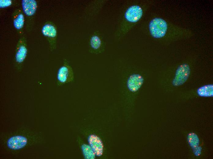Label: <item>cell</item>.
<instances>
[{
    "label": "cell",
    "mask_w": 213,
    "mask_h": 159,
    "mask_svg": "<svg viewBox=\"0 0 213 159\" xmlns=\"http://www.w3.org/2000/svg\"><path fill=\"white\" fill-rule=\"evenodd\" d=\"M28 52L26 39L21 37L18 40L16 46L14 56V64L18 70L21 69Z\"/></svg>",
    "instance_id": "obj_1"
},
{
    "label": "cell",
    "mask_w": 213,
    "mask_h": 159,
    "mask_svg": "<svg viewBox=\"0 0 213 159\" xmlns=\"http://www.w3.org/2000/svg\"><path fill=\"white\" fill-rule=\"evenodd\" d=\"M41 33L47 39L50 50L53 51L56 49L57 45L58 31L56 25L52 21H47L42 27Z\"/></svg>",
    "instance_id": "obj_2"
},
{
    "label": "cell",
    "mask_w": 213,
    "mask_h": 159,
    "mask_svg": "<svg viewBox=\"0 0 213 159\" xmlns=\"http://www.w3.org/2000/svg\"><path fill=\"white\" fill-rule=\"evenodd\" d=\"M149 27L151 34L155 38H160L164 36L168 28L166 21L160 18L152 19L149 23Z\"/></svg>",
    "instance_id": "obj_3"
},
{
    "label": "cell",
    "mask_w": 213,
    "mask_h": 159,
    "mask_svg": "<svg viewBox=\"0 0 213 159\" xmlns=\"http://www.w3.org/2000/svg\"><path fill=\"white\" fill-rule=\"evenodd\" d=\"M22 11L27 18V28L29 31L33 23V17L35 14L38 8V4L35 0H22Z\"/></svg>",
    "instance_id": "obj_4"
},
{
    "label": "cell",
    "mask_w": 213,
    "mask_h": 159,
    "mask_svg": "<svg viewBox=\"0 0 213 159\" xmlns=\"http://www.w3.org/2000/svg\"><path fill=\"white\" fill-rule=\"evenodd\" d=\"M74 78L73 69L65 60L58 69L57 74V84L61 85L72 81Z\"/></svg>",
    "instance_id": "obj_5"
},
{
    "label": "cell",
    "mask_w": 213,
    "mask_h": 159,
    "mask_svg": "<svg viewBox=\"0 0 213 159\" xmlns=\"http://www.w3.org/2000/svg\"><path fill=\"white\" fill-rule=\"evenodd\" d=\"M190 69L189 65L186 64L180 65L177 69L172 84L175 86H178L184 83L190 76Z\"/></svg>",
    "instance_id": "obj_6"
},
{
    "label": "cell",
    "mask_w": 213,
    "mask_h": 159,
    "mask_svg": "<svg viewBox=\"0 0 213 159\" xmlns=\"http://www.w3.org/2000/svg\"><path fill=\"white\" fill-rule=\"evenodd\" d=\"M143 14L142 8L137 5L129 7L126 10L124 15L125 20L131 23H135L141 18Z\"/></svg>",
    "instance_id": "obj_7"
},
{
    "label": "cell",
    "mask_w": 213,
    "mask_h": 159,
    "mask_svg": "<svg viewBox=\"0 0 213 159\" xmlns=\"http://www.w3.org/2000/svg\"><path fill=\"white\" fill-rule=\"evenodd\" d=\"M28 142L27 138L22 135H17L10 137L7 140L8 147L12 150H18L24 148Z\"/></svg>",
    "instance_id": "obj_8"
},
{
    "label": "cell",
    "mask_w": 213,
    "mask_h": 159,
    "mask_svg": "<svg viewBox=\"0 0 213 159\" xmlns=\"http://www.w3.org/2000/svg\"><path fill=\"white\" fill-rule=\"evenodd\" d=\"M103 44V40L99 33L97 31L94 32L90 35L89 39V52L92 53H97Z\"/></svg>",
    "instance_id": "obj_9"
},
{
    "label": "cell",
    "mask_w": 213,
    "mask_h": 159,
    "mask_svg": "<svg viewBox=\"0 0 213 159\" xmlns=\"http://www.w3.org/2000/svg\"><path fill=\"white\" fill-rule=\"evenodd\" d=\"M144 79L142 76L134 74L129 77L127 83V87L131 91L135 92L138 91L143 84Z\"/></svg>",
    "instance_id": "obj_10"
},
{
    "label": "cell",
    "mask_w": 213,
    "mask_h": 159,
    "mask_svg": "<svg viewBox=\"0 0 213 159\" xmlns=\"http://www.w3.org/2000/svg\"><path fill=\"white\" fill-rule=\"evenodd\" d=\"M88 141L95 154L98 156H101L103 153V146L100 138L96 135H92L89 137Z\"/></svg>",
    "instance_id": "obj_11"
},
{
    "label": "cell",
    "mask_w": 213,
    "mask_h": 159,
    "mask_svg": "<svg viewBox=\"0 0 213 159\" xmlns=\"http://www.w3.org/2000/svg\"><path fill=\"white\" fill-rule=\"evenodd\" d=\"M13 24L14 28L21 33L24 27L25 17L23 11L19 9H16L13 15Z\"/></svg>",
    "instance_id": "obj_12"
},
{
    "label": "cell",
    "mask_w": 213,
    "mask_h": 159,
    "mask_svg": "<svg viewBox=\"0 0 213 159\" xmlns=\"http://www.w3.org/2000/svg\"><path fill=\"white\" fill-rule=\"evenodd\" d=\"M212 84L204 85L199 87L197 90L198 94L202 97H210L213 95Z\"/></svg>",
    "instance_id": "obj_13"
},
{
    "label": "cell",
    "mask_w": 213,
    "mask_h": 159,
    "mask_svg": "<svg viewBox=\"0 0 213 159\" xmlns=\"http://www.w3.org/2000/svg\"><path fill=\"white\" fill-rule=\"evenodd\" d=\"M82 149L84 155L87 158H94L95 154L90 146L84 145L83 146Z\"/></svg>",
    "instance_id": "obj_14"
},
{
    "label": "cell",
    "mask_w": 213,
    "mask_h": 159,
    "mask_svg": "<svg viewBox=\"0 0 213 159\" xmlns=\"http://www.w3.org/2000/svg\"><path fill=\"white\" fill-rule=\"evenodd\" d=\"M13 2L11 0H0V8H3L10 6L12 4Z\"/></svg>",
    "instance_id": "obj_15"
}]
</instances>
